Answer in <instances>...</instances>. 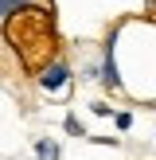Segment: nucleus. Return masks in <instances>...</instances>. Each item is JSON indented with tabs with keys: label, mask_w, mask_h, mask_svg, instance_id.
<instances>
[{
	"label": "nucleus",
	"mask_w": 156,
	"mask_h": 160,
	"mask_svg": "<svg viewBox=\"0 0 156 160\" xmlns=\"http://www.w3.org/2000/svg\"><path fill=\"white\" fill-rule=\"evenodd\" d=\"M4 43L16 51V59L27 74H39L51 59H59L55 55V8L43 0V4H27L16 16H8Z\"/></svg>",
	"instance_id": "obj_1"
},
{
	"label": "nucleus",
	"mask_w": 156,
	"mask_h": 160,
	"mask_svg": "<svg viewBox=\"0 0 156 160\" xmlns=\"http://www.w3.org/2000/svg\"><path fill=\"white\" fill-rule=\"evenodd\" d=\"M35 82H39V90H47V94H59L62 86L70 82V67H66L62 59H51V62H47V67L35 74Z\"/></svg>",
	"instance_id": "obj_2"
},
{
	"label": "nucleus",
	"mask_w": 156,
	"mask_h": 160,
	"mask_svg": "<svg viewBox=\"0 0 156 160\" xmlns=\"http://www.w3.org/2000/svg\"><path fill=\"white\" fill-rule=\"evenodd\" d=\"M27 4H43V0H0V23H4L8 16H16L20 8H27Z\"/></svg>",
	"instance_id": "obj_3"
},
{
	"label": "nucleus",
	"mask_w": 156,
	"mask_h": 160,
	"mask_svg": "<svg viewBox=\"0 0 156 160\" xmlns=\"http://www.w3.org/2000/svg\"><path fill=\"white\" fill-rule=\"evenodd\" d=\"M35 156H39V160H59V145H51V141H39V145H35Z\"/></svg>",
	"instance_id": "obj_4"
},
{
	"label": "nucleus",
	"mask_w": 156,
	"mask_h": 160,
	"mask_svg": "<svg viewBox=\"0 0 156 160\" xmlns=\"http://www.w3.org/2000/svg\"><path fill=\"white\" fill-rule=\"evenodd\" d=\"M148 8H152V12H156V0H148Z\"/></svg>",
	"instance_id": "obj_5"
}]
</instances>
